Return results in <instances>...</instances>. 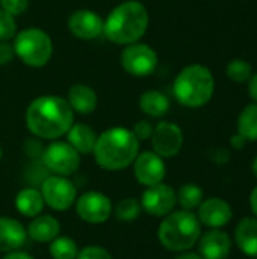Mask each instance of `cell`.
Instances as JSON below:
<instances>
[{
  "instance_id": "6da1fadb",
  "label": "cell",
  "mask_w": 257,
  "mask_h": 259,
  "mask_svg": "<svg viewBox=\"0 0 257 259\" xmlns=\"http://www.w3.org/2000/svg\"><path fill=\"white\" fill-rule=\"evenodd\" d=\"M74 123V111L59 96L36 97L26 109V126L38 138L58 140Z\"/></svg>"
},
{
  "instance_id": "7a4b0ae2",
  "label": "cell",
  "mask_w": 257,
  "mask_h": 259,
  "mask_svg": "<svg viewBox=\"0 0 257 259\" xmlns=\"http://www.w3.org/2000/svg\"><path fill=\"white\" fill-rule=\"evenodd\" d=\"M139 153V141L127 127H111L97 137L92 155L98 167L120 171L133 164Z\"/></svg>"
},
{
  "instance_id": "3957f363",
  "label": "cell",
  "mask_w": 257,
  "mask_h": 259,
  "mask_svg": "<svg viewBox=\"0 0 257 259\" xmlns=\"http://www.w3.org/2000/svg\"><path fill=\"white\" fill-rule=\"evenodd\" d=\"M148 11L136 2L127 0L111 11L103 24V33L109 41L120 46L138 42L148 29Z\"/></svg>"
},
{
  "instance_id": "277c9868",
  "label": "cell",
  "mask_w": 257,
  "mask_h": 259,
  "mask_svg": "<svg viewBox=\"0 0 257 259\" xmlns=\"http://www.w3.org/2000/svg\"><path fill=\"white\" fill-rule=\"evenodd\" d=\"M201 235V223L198 217L186 209L173 211L164 217L158 229L159 243L170 252L191 250Z\"/></svg>"
},
{
  "instance_id": "5b68a950",
  "label": "cell",
  "mask_w": 257,
  "mask_h": 259,
  "mask_svg": "<svg viewBox=\"0 0 257 259\" xmlns=\"http://www.w3.org/2000/svg\"><path fill=\"white\" fill-rule=\"evenodd\" d=\"M215 80L211 70L194 64L185 67L174 79L173 93L177 102L188 108L204 106L214 96Z\"/></svg>"
},
{
  "instance_id": "8992f818",
  "label": "cell",
  "mask_w": 257,
  "mask_h": 259,
  "mask_svg": "<svg viewBox=\"0 0 257 259\" xmlns=\"http://www.w3.org/2000/svg\"><path fill=\"white\" fill-rule=\"evenodd\" d=\"M15 56L26 65L39 68L48 64L53 55V41L47 32L29 27L18 32L14 38Z\"/></svg>"
},
{
  "instance_id": "52a82bcc",
  "label": "cell",
  "mask_w": 257,
  "mask_h": 259,
  "mask_svg": "<svg viewBox=\"0 0 257 259\" xmlns=\"http://www.w3.org/2000/svg\"><path fill=\"white\" fill-rule=\"evenodd\" d=\"M44 167L56 176H71L80 168V153L67 141L53 140L41 155Z\"/></svg>"
},
{
  "instance_id": "ba28073f",
  "label": "cell",
  "mask_w": 257,
  "mask_h": 259,
  "mask_svg": "<svg viewBox=\"0 0 257 259\" xmlns=\"http://www.w3.org/2000/svg\"><path fill=\"white\" fill-rule=\"evenodd\" d=\"M41 196L45 206L53 211H68L74 206L77 199V190L74 184L65 176H48L41 184Z\"/></svg>"
},
{
  "instance_id": "9c48e42d",
  "label": "cell",
  "mask_w": 257,
  "mask_h": 259,
  "mask_svg": "<svg viewBox=\"0 0 257 259\" xmlns=\"http://www.w3.org/2000/svg\"><path fill=\"white\" fill-rule=\"evenodd\" d=\"M121 65L123 68L135 76L145 77L150 76L158 67V53L148 46L142 42H133L123 49L121 52Z\"/></svg>"
},
{
  "instance_id": "30bf717a",
  "label": "cell",
  "mask_w": 257,
  "mask_h": 259,
  "mask_svg": "<svg viewBox=\"0 0 257 259\" xmlns=\"http://www.w3.org/2000/svg\"><path fill=\"white\" fill-rule=\"evenodd\" d=\"M77 217L89 225L106 223L114 214V205L111 199L100 191H86L76 199L74 203Z\"/></svg>"
},
{
  "instance_id": "8fae6325",
  "label": "cell",
  "mask_w": 257,
  "mask_h": 259,
  "mask_svg": "<svg viewBox=\"0 0 257 259\" xmlns=\"http://www.w3.org/2000/svg\"><path fill=\"white\" fill-rule=\"evenodd\" d=\"M142 211L151 217H165L174 211L177 205V196L173 187L161 182L151 187H147L139 199Z\"/></svg>"
},
{
  "instance_id": "7c38bea8",
  "label": "cell",
  "mask_w": 257,
  "mask_h": 259,
  "mask_svg": "<svg viewBox=\"0 0 257 259\" xmlns=\"http://www.w3.org/2000/svg\"><path fill=\"white\" fill-rule=\"evenodd\" d=\"M150 140L155 153L162 158H173L183 146V132L176 123L161 121L153 127Z\"/></svg>"
},
{
  "instance_id": "4fadbf2b",
  "label": "cell",
  "mask_w": 257,
  "mask_h": 259,
  "mask_svg": "<svg viewBox=\"0 0 257 259\" xmlns=\"http://www.w3.org/2000/svg\"><path fill=\"white\" fill-rule=\"evenodd\" d=\"M132 165H133L135 179L145 188L161 184L165 179L167 167H165L164 158L155 153L153 150L138 153Z\"/></svg>"
},
{
  "instance_id": "5bb4252c",
  "label": "cell",
  "mask_w": 257,
  "mask_h": 259,
  "mask_svg": "<svg viewBox=\"0 0 257 259\" xmlns=\"http://www.w3.org/2000/svg\"><path fill=\"white\" fill-rule=\"evenodd\" d=\"M103 18L91 9H77L68 17L70 32L83 41L95 39L103 33Z\"/></svg>"
},
{
  "instance_id": "9a60e30c",
  "label": "cell",
  "mask_w": 257,
  "mask_h": 259,
  "mask_svg": "<svg viewBox=\"0 0 257 259\" xmlns=\"http://www.w3.org/2000/svg\"><path fill=\"white\" fill-rule=\"evenodd\" d=\"M232 208L221 197H211L200 203L198 206V220L201 225L211 229H221L232 220Z\"/></svg>"
},
{
  "instance_id": "2e32d148",
  "label": "cell",
  "mask_w": 257,
  "mask_h": 259,
  "mask_svg": "<svg viewBox=\"0 0 257 259\" xmlns=\"http://www.w3.org/2000/svg\"><path fill=\"white\" fill-rule=\"evenodd\" d=\"M200 256L203 259H226L232 250V240L221 229H211L198 238Z\"/></svg>"
},
{
  "instance_id": "e0dca14e",
  "label": "cell",
  "mask_w": 257,
  "mask_h": 259,
  "mask_svg": "<svg viewBox=\"0 0 257 259\" xmlns=\"http://www.w3.org/2000/svg\"><path fill=\"white\" fill-rule=\"evenodd\" d=\"M27 240L26 228L21 222L12 217H0V252L11 253L21 250Z\"/></svg>"
},
{
  "instance_id": "ac0fdd59",
  "label": "cell",
  "mask_w": 257,
  "mask_h": 259,
  "mask_svg": "<svg viewBox=\"0 0 257 259\" xmlns=\"http://www.w3.org/2000/svg\"><path fill=\"white\" fill-rule=\"evenodd\" d=\"M27 238L36 243H52L56 237L61 235V223L55 215L39 214L30 220L26 228Z\"/></svg>"
},
{
  "instance_id": "d6986e66",
  "label": "cell",
  "mask_w": 257,
  "mask_h": 259,
  "mask_svg": "<svg viewBox=\"0 0 257 259\" xmlns=\"http://www.w3.org/2000/svg\"><path fill=\"white\" fill-rule=\"evenodd\" d=\"M67 102L70 103L71 109L80 115H88L95 111L97 108V94L95 91L85 83H74L68 90Z\"/></svg>"
},
{
  "instance_id": "ffe728a7",
  "label": "cell",
  "mask_w": 257,
  "mask_h": 259,
  "mask_svg": "<svg viewBox=\"0 0 257 259\" xmlns=\"http://www.w3.org/2000/svg\"><path fill=\"white\" fill-rule=\"evenodd\" d=\"M65 135H67V143L71 144L80 155L92 153L97 141V134L91 126L83 123H73Z\"/></svg>"
},
{
  "instance_id": "44dd1931",
  "label": "cell",
  "mask_w": 257,
  "mask_h": 259,
  "mask_svg": "<svg viewBox=\"0 0 257 259\" xmlns=\"http://www.w3.org/2000/svg\"><path fill=\"white\" fill-rule=\"evenodd\" d=\"M235 241L247 255L257 258V219H242L235 229Z\"/></svg>"
},
{
  "instance_id": "7402d4cb",
  "label": "cell",
  "mask_w": 257,
  "mask_h": 259,
  "mask_svg": "<svg viewBox=\"0 0 257 259\" xmlns=\"http://www.w3.org/2000/svg\"><path fill=\"white\" fill-rule=\"evenodd\" d=\"M15 208L17 211L27 219H33L39 215L45 206L41 191L38 188H23L15 196Z\"/></svg>"
},
{
  "instance_id": "603a6c76",
  "label": "cell",
  "mask_w": 257,
  "mask_h": 259,
  "mask_svg": "<svg viewBox=\"0 0 257 259\" xmlns=\"http://www.w3.org/2000/svg\"><path fill=\"white\" fill-rule=\"evenodd\" d=\"M139 108L144 114L159 118L170 111V99L158 90H148L139 97Z\"/></svg>"
},
{
  "instance_id": "cb8c5ba5",
  "label": "cell",
  "mask_w": 257,
  "mask_h": 259,
  "mask_svg": "<svg viewBox=\"0 0 257 259\" xmlns=\"http://www.w3.org/2000/svg\"><path fill=\"white\" fill-rule=\"evenodd\" d=\"M238 132L247 141H257V103L242 109L238 118Z\"/></svg>"
},
{
  "instance_id": "d4e9b609",
  "label": "cell",
  "mask_w": 257,
  "mask_h": 259,
  "mask_svg": "<svg viewBox=\"0 0 257 259\" xmlns=\"http://www.w3.org/2000/svg\"><path fill=\"white\" fill-rule=\"evenodd\" d=\"M48 253L53 259H76L79 253L77 243L65 235L56 237L52 243H48Z\"/></svg>"
},
{
  "instance_id": "484cf974",
  "label": "cell",
  "mask_w": 257,
  "mask_h": 259,
  "mask_svg": "<svg viewBox=\"0 0 257 259\" xmlns=\"http://www.w3.org/2000/svg\"><path fill=\"white\" fill-rule=\"evenodd\" d=\"M176 196H177V203L182 206V209H186V211H192L198 208L204 197L203 190L195 184L182 185L180 190L176 193Z\"/></svg>"
},
{
  "instance_id": "4316f807",
  "label": "cell",
  "mask_w": 257,
  "mask_h": 259,
  "mask_svg": "<svg viewBox=\"0 0 257 259\" xmlns=\"http://www.w3.org/2000/svg\"><path fill=\"white\" fill-rule=\"evenodd\" d=\"M142 212V206H141V202L139 199H135V197H126V199H121L115 208H114V214L115 217L120 220V222H135Z\"/></svg>"
},
{
  "instance_id": "83f0119b",
  "label": "cell",
  "mask_w": 257,
  "mask_h": 259,
  "mask_svg": "<svg viewBox=\"0 0 257 259\" xmlns=\"http://www.w3.org/2000/svg\"><path fill=\"white\" fill-rule=\"evenodd\" d=\"M226 73L230 80H233L236 83H244V82L250 80V77L253 76V68L244 59H233L227 64Z\"/></svg>"
},
{
  "instance_id": "f1b7e54d",
  "label": "cell",
  "mask_w": 257,
  "mask_h": 259,
  "mask_svg": "<svg viewBox=\"0 0 257 259\" xmlns=\"http://www.w3.org/2000/svg\"><path fill=\"white\" fill-rule=\"evenodd\" d=\"M17 35L15 17L9 12L0 9V41H9Z\"/></svg>"
},
{
  "instance_id": "f546056e",
  "label": "cell",
  "mask_w": 257,
  "mask_h": 259,
  "mask_svg": "<svg viewBox=\"0 0 257 259\" xmlns=\"http://www.w3.org/2000/svg\"><path fill=\"white\" fill-rule=\"evenodd\" d=\"M76 259H114V256L101 246H86L83 249H79Z\"/></svg>"
},
{
  "instance_id": "4dcf8cb0",
  "label": "cell",
  "mask_w": 257,
  "mask_h": 259,
  "mask_svg": "<svg viewBox=\"0 0 257 259\" xmlns=\"http://www.w3.org/2000/svg\"><path fill=\"white\" fill-rule=\"evenodd\" d=\"M0 6L3 11H6L15 17V15L23 14L27 9L29 0H0Z\"/></svg>"
},
{
  "instance_id": "1f68e13d",
  "label": "cell",
  "mask_w": 257,
  "mask_h": 259,
  "mask_svg": "<svg viewBox=\"0 0 257 259\" xmlns=\"http://www.w3.org/2000/svg\"><path fill=\"white\" fill-rule=\"evenodd\" d=\"M132 132L135 134V137H136V138H138V141L141 143V141H145V140H150V138H151L153 126H151V123H150V121H147V120H141V121H138V123L133 126Z\"/></svg>"
},
{
  "instance_id": "d6a6232c",
  "label": "cell",
  "mask_w": 257,
  "mask_h": 259,
  "mask_svg": "<svg viewBox=\"0 0 257 259\" xmlns=\"http://www.w3.org/2000/svg\"><path fill=\"white\" fill-rule=\"evenodd\" d=\"M14 56H15L14 46L9 44V41H0V65L9 64Z\"/></svg>"
},
{
  "instance_id": "836d02e7",
  "label": "cell",
  "mask_w": 257,
  "mask_h": 259,
  "mask_svg": "<svg viewBox=\"0 0 257 259\" xmlns=\"http://www.w3.org/2000/svg\"><path fill=\"white\" fill-rule=\"evenodd\" d=\"M230 143H232V146H233L235 149H244V146L247 144V140L238 132L236 135H233V137L230 138Z\"/></svg>"
},
{
  "instance_id": "e575fe53",
  "label": "cell",
  "mask_w": 257,
  "mask_h": 259,
  "mask_svg": "<svg viewBox=\"0 0 257 259\" xmlns=\"http://www.w3.org/2000/svg\"><path fill=\"white\" fill-rule=\"evenodd\" d=\"M3 259H35L32 255H29L27 252H23V250H15V252H11V253H6Z\"/></svg>"
},
{
  "instance_id": "d590c367",
  "label": "cell",
  "mask_w": 257,
  "mask_h": 259,
  "mask_svg": "<svg viewBox=\"0 0 257 259\" xmlns=\"http://www.w3.org/2000/svg\"><path fill=\"white\" fill-rule=\"evenodd\" d=\"M248 94H250V97L257 102V73L256 74H253L251 77H250V85H248Z\"/></svg>"
},
{
  "instance_id": "8d00e7d4",
  "label": "cell",
  "mask_w": 257,
  "mask_h": 259,
  "mask_svg": "<svg viewBox=\"0 0 257 259\" xmlns=\"http://www.w3.org/2000/svg\"><path fill=\"white\" fill-rule=\"evenodd\" d=\"M250 206H251V211L254 212V215L257 217V187L250 194Z\"/></svg>"
},
{
  "instance_id": "74e56055",
  "label": "cell",
  "mask_w": 257,
  "mask_h": 259,
  "mask_svg": "<svg viewBox=\"0 0 257 259\" xmlns=\"http://www.w3.org/2000/svg\"><path fill=\"white\" fill-rule=\"evenodd\" d=\"M176 259H203L200 256V253H194V252H189V250H186V252H182L179 256Z\"/></svg>"
},
{
  "instance_id": "f35d334b",
  "label": "cell",
  "mask_w": 257,
  "mask_h": 259,
  "mask_svg": "<svg viewBox=\"0 0 257 259\" xmlns=\"http://www.w3.org/2000/svg\"><path fill=\"white\" fill-rule=\"evenodd\" d=\"M251 170H253V175L257 178V156L256 159L253 161V165H251Z\"/></svg>"
},
{
  "instance_id": "ab89813d",
  "label": "cell",
  "mask_w": 257,
  "mask_h": 259,
  "mask_svg": "<svg viewBox=\"0 0 257 259\" xmlns=\"http://www.w3.org/2000/svg\"><path fill=\"white\" fill-rule=\"evenodd\" d=\"M2 158H3V150H2V146H0V161H2Z\"/></svg>"
}]
</instances>
